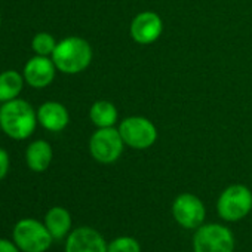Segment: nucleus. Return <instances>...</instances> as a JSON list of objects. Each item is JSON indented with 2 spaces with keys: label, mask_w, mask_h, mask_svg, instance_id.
<instances>
[{
  "label": "nucleus",
  "mask_w": 252,
  "mask_h": 252,
  "mask_svg": "<svg viewBox=\"0 0 252 252\" xmlns=\"http://www.w3.org/2000/svg\"><path fill=\"white\" fill-rule=\"evenodd\" d=\"M163 33V21L159 14L153 11H144L135 15L131 23L129 34L138 45H152Z\"/></svg>",
  "instance_id": "9"
},
{
  "label": "nucleus",
  "mask_w": 252,
  "mask_h": 252,
  "mask_svg": "<svg viewBox=\"0 0 252 252\" xmlns=\"http://www.w3.org/2000/svg\"><path fill=\"white\" fill-rule=\"evenodd\" d=\"M92 57L94 52L89 42L77 36H70L58 42L51 55L57 70L65 74H77L86 70Z\"/></svg>",
  "instance_id": "2"
},
{
  "label": "nucleus",
  "mask_w": 252,
  "mask_h": 252,
  "mask_svg": "<svg viewBox=\"0 0 252 252\" xmlns=\"http://www.w3.org/2000/svg\"><path fill=\"white\" fill-rule=\"evenodd\" d=\"M24 86V76L17 70H6L0 73V101L6 102L18 98Z\"/></svg>",
  "instance_id": "16"
},
{
  "label": "nucleus",
  "mask_w": 252,
  "mask_h": 252,
  "mask_svg": "<svg viewBox=\"0 0 252 252\" xmlns=\"http://www.w3.org/2000/svg\"><path fill=\"white\" fill-rule=\"evenodd\" d=\"M123 147L125 143L120 137L119 129H116L114 126L98 128L89 140L91 156L102 165L114 163L122 156Z\"/></svg>",
  "instance_id": "6"
},
{
  "label": "nucleus",
  "mask_w": 252,
  "mask_h": 252,
  "mask_svg": "<svg viewBox=\"0 0 252 252\" xmlns=\"http://www.w3.org/2000/svg\"><path fill=\"white\" fill-rule=\"evenodd\" d=\"M217 211L224 221L243 220L252 211V191L243 184L228 186L218 197Z\"/></svg>",
  "instance_id": "4"
},
{
  "label": "nucleus",
  "mask_w": 252,
  "mask_h": 252,
  "mask_svg": "<svg viewBox=\"0 0 252 252\" xmlns=\"http://www.w3.org/2000/svg\"><path fill=\"white\" fill-rule=\"evenodd\" d=\"M0 24H2V17H0Z\"/></svg>",
  "instance_id": "21"
},
{
  "label": "nucleus",
  "mask_w": 252,
  "mask_h": 252,
  "mask_svg": "<svg viewBox=\"0 0 252 252\" xmlns=\"http://www.w3.org/2000/svg\"><path fill=\"white\" fill-rule=\"evenodd\" d=\"M108 252H141V245L131 236H120L108 243Z\"/></svg>",
  "instance_id": "18"
},
{
  "label": "nucleus",
  "mask_w": 252,
  "mask_h": 252,
  "mask_svg": "<svg viewBox=\"0 0 252 252\" xmlns=\"http://www.w3.org/2000/svg\"><path fill=\"white\" fill-rule=\"evenodd\" d=\"M54 158L52 147L45 140L33 141L26 152V162L27 166L34 172H43L49 168Z\"/></svg>",
  "instance_id": "13"
},
{
  "label": "nucleus",
  "mask_w": 252,
  "mask_h": 252,
  "mask_svg": "<svg viewBox=\"0 0 252 252\" xmlns=\"http://www.w3.org/2000/svg\"><path fill=\"white\" fill-rule=\"evenodd\" d=\"M174 220L187 230H197L203 225L206 209L203 202L191 193H181L175 197L172 203Z\"/></svg>",
  "instance_id": "8"
},
{
  "label": "nucleus",
  "mask_w": 252,
  "mask_h": 252,
  "mask_svg": "<svg viewBox=\"0 0 252 252\" xmlns=\"http://www.w3.org/2000/svg\"><path fill=\"white\" fill-rule=\"evenodd\" d=\"M0 132H2V126H0Z\"/></svg>",
  "instance_id": "22"
},
{
  "label": "nucleus",
  "mask_w": 252,
  "mask_h": 252,
  "mask_svg": "<svg viewBox=\"0 0 252 252\" xmlns=\"http://www.w3.org/2000/svg\"><path fill=\"white\" fill-rule=\"evenodd\" d=\"M119 132L125 143L135 150L150 149L158 141L156 125L144 116H129L125 117L119 125Z\"/></svg>",
  "instance_id": "3"
},
{
  "label": "nucleus",
  "mask_w": 252,
  "mask_h": 252,
  "mask_svg": "<svg viewBox=\"0 0 252 252\" xmlns=\"http://www.w3.org/2000/svg\"><path fill=\"white\" fill-rule=\"evenodd\" d=\"M9 171V156L8 153L0 147V181H2Z\"/></svg>",
  "instance_id": "19"
},
{
  "label": "nucleus",
  "mask_w": 252,
  "mask_h": 252,
  "mask_svg": "<svg viewBox=\"0 0 252 252\" xmlns=\"http://www.w3.org/2000/svg\"><path fill=\"white\" fill-rule=\"evenodd\" d=\"M21 249L17 246V243H12L6 239H0V252H20Z\"/></svg>",
  "instance_id": "20"
},
{
  "label": "nucleus",
  "mask_w": 252,
  "mask_h": 252,
  "mask_svg": "<svg viewBox=\"0 0 252 252\" xmlns=\"http://www.w3.org/2000/svg\"><path fill=\"white\" fill-rule=\"evenodd\" d=\"M55 71L57 67L52 61V58L49 57H42V55H36L33 58H30L27 61V64L24 65V80L36 89H42L49 86L54 79H55Z\"/></svg>",
  "instance_id": "11"
},
{
  "label": "nucleus",
  "mask_w": 252,
  "mask_h": 252,
  "mask_svg": "<svg viewBox=\"0 0 252 252\" xmlns=\"http://www.w3.org/2000/svg\"><path fill=\"white\" fill-rule=\"evenodd\" d=\"M194 252H234V237L221 224H203L193 237Z\"/></svg>",
  "instance_id": "7"
},
{
  "label": "nucleus",
  "mask_w": 252,
  "mask_h": 252,
  "mask_svg": "<svg viewBox=\"0 0 252 252\" xmlns=\"http://www.w3.org/2000/svg\"><path fill=\"white\" fill-rule=\"evenodd\" d=\"M65 252H108V243L95 228L79 227L68 234Z\"/></svg>",
  "instance_id": "10"
},
{
  "label": "nucleus",
  "mask_w": 252,
  "mask_h": 252,
  "mask_svg": "<svg viewBox=\"0 0 252 252\" xmlns=\"http://www.w3.org/2000/svg\"><path fill=\"white\" fill-rule=\"evenodd\" d=\"M37 122L46 131L61 132L67 128L70 122V114L65 105L57 101H46L37 110Z\"/></svg>",
  "instance_id": "12"
},
{
  "label": "nucleus",
  "mask_w": 252,
  "mask_h": 252,
  "mask_svg": "<svg viewBox=\"0 0 252 252\" xmlns=\"http://www.w3.org/2000/svg\"><path fill=\"white\" fill-rule=\"evenodd\" d=\"M37 113L30 102L15 98L0 107L2 131L14 140H27L36 129Z\"/></svg>",
  "instance_id": "1"
},
{
  "label": "nucleus",
  "mask_w": 252,
  "mask_h": 252,
  "mask_svg": "<svg viewBox=\"0 0 252 252\" xmlns=\"http://www.w3.org/2000/svg\"><path fill=\"white\" fill-rule=\"evenodd\" d=\"M45 225L54 239H63L70 234L71 230V215L63 206H54L48 211L45 217Z\"/></svg>",
  "instance_id": "14"
},
{
  "label": "nucleus",
  "mask_w": 252,
  "mask_h": 252,
  "mask_svg": "<svg viewBox=\"0 0 252 252\" xmlns=\"http://www.w3.org/2000/svg\"><path fill=\"white\" fill-rule=\"evenodd\" d=\"M46 225L33 218H24L14 227V242L23 252H46L52 245Z\"/></svg>",
  "instance_id": "5"
},
{
  "label": "nucleus",
  "mask_w": 252,
  "mask_h": 252,
  "mask_svg": "<svg viewBox=\"0 0 252 252\" xmlns=\"http://www.w3.org/2000/svg\"><path fill=\"white\" fill-rule=\"evenodd\" d=\"M57 42L55 37L49 33H37L33 40H32V48L34 51L36 55H42V57H51L55 51Z\"/></svg>",
  "instance_id": "17"
},
{
  "label": "nucleus",
  "mask_w": 252,
  "mask_h": 252,
  "mask_svg": "<svg viewBox=\"0 0 252 252\" xmlns=\"http://www.w3.org/2000/svg\"><path fill=\"white\" fill-rule=\"evenodd\" d=\"M89 119L96 128H111L119 120V111L113 102L99 99L91 105Z\"/></svg>",
  "instance_id": "15"
}]
</instances>
